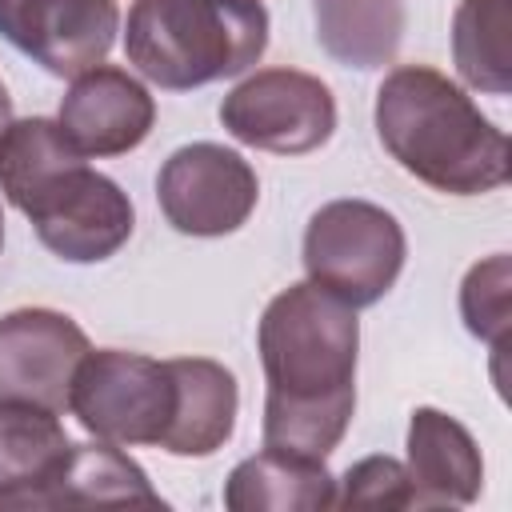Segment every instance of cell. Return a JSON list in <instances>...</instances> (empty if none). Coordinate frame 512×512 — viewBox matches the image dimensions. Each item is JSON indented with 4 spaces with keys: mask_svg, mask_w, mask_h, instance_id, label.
Segmentation results:
<instances>
[{
    "mask_svg": "<svg viewBox=\"0 0 512 512\" xmlns=\"http://www.w3.org/2000/svg\"><path fill=\"white\" fill-rule=\"evenodd\" d=\"M256 348L264 364V444L328 456L356 408V308L312 280L276 292L260 316Z\"/></svg>",
    "mask_w": 512,
    "mask_h": 512,
    "instance_id": "1",
    "label": "cell"
},
{
    "mask_svg": "<svg viewBox=\"0 0 512 512\" xmlns=\"http://www.w3.org/2000/svg\"><path fill=\"white\" fill-rule=\"evenodd\" d=\"M228 512H324L336 508V476L320 456L268 448L240 460L224 480Z\"/></svg>",
    "mask_w": 512,
    "mask_h": 512,
    "instance_id": "13",
    "label": "cell"
},
{
    "mask_svg": "<svg viewBox=\"0 0 512 512\" xmlns=\"http://www.w3.org/2000/svg\"><path fill=\"white\" fill-rule=\"evenodd\" d=\"M0 248H4V212H0Z\"/></svg>",
    "mask_w": 512,
    "mask_h": 512,
    "instance_id": "22",
    "label": "cell"
},
{
    "mask_svg": "<svg viewBox=\"0 0 512 512\" xmlns=\"http://www.w3.org/2000/svg\"><path fill=\"white\" fill-rule=\"evenodd\" d=\"M8 124H12V96H8V88L0 84V136L8 132Z\"/></svg>",
    "mask_w": 512,
    "mask_h": 512,
    "instance_id": "21",
    "label": "cell"
},
{
    "mask_svg": "<svg viewBox=\"0 0 512 512\" xmlns=\"http://www.w3.org/2000/svg\"><path fill=\"white\" fill-rule=\"evenodd\" d=\"M268 48L264 0H132L128 64L164 92H192L248 72Z\"/></svg>",
    "mask_w": 512,
    "mask_h": 512,
    "instance_id": "4",
    "label": "cell"
},
{
    "mask_svg": "<svg viewBox=\"0 0 512 512\" xmlns=\"http://www.w3.org/2000/svg\"><path fill=\"white\" fill-rule=\"evenodd\" d=\"M336 508H412L408 468L392 456H364L336 480Z\"/></svg>",
    "mask_w": 512,
    "mask_h": 512,
    "instance_id": "20",
    "label": "cell"
},
{
    "mask_svg": "<svg viewBox=\"0 0 512 512\" xmlns=\"http://www.w3.org/2000/svg\"><path fill=\"white\" fill-rule=\"evenodd\" d=\"M116 32V0H0V36L52 76L104 64Z\"/></svg>",
    "mask_w": 512,
    "mask_h": 512,
    "instance_id": "9",
    "label": "cell"
},
{
    "mask_svg": "<svg viewBox=\"0 0 512 512\" xmlns=\"http://www.w3.org/2000/svg\"><path fill=\"white\" fill-rule=\"evenodd\" d=\"M376 136L420 184L448 196H484L508 184L512 152L472 96L428 64H400L376 88Z\"/></svg>",
    "mask_w": 512,
    "mask_h": 512,
    "instance_id": "3",
    "label": "cell"
},
{
    "mask_svg": "<svg viewBox=\"0 0 512 512\" xmlns=\"http://www.w3.org/2000/svg\"><path fill=\"white\" fill-rule=\"evenodd\" d=\"M84 504H144L164 508L160 492L148 484V472L120 452V444H72L60 472L44 484L40 508H84Z\"/></svg>",
    "mask_w": 512,
    "mask_h": 512,
    "instance_id": "16",
    "label": "cell"
},
{
    "mask_svg": "<svg viewBox=\"0 0 512 512\" xmlns=\"http://www.w3.org/2000/svg\"><path fill=\"white\" fill-rule=\"evenodd\" d=\"M404 468L412 480V508H464L484 488V460L472 432L432 404H420L408 416Z\"/></svg>",
    "mask_w": 512,
    "mask_h": 512,
    "instance_id": "12",
    "label": "cell"
},
{
    "mask_svg": "<svg viewBox=\"0 0 512 512\" xmlns=\"http://www.w3.org/2000/svg\"><path fill=\"white\" fill-rule=\"evenodd\" d=\"M68 412L108 444H160L176 412L168 360L124 348H88L68 392Z\"/></svg>",
    "mask_w": 512,
    "mask_h": 512,
    "instance_id": "6",
    "label": "cell"
},
{
    "mask_svg": "<svg viewBox=\"0 0 512 512\" xmlns=\"http://www.w3.org/2000/svg\"><path fill=\"white\" fill-rule=\"evenodd\" d=\"M68 448L60 412L0 400V508H40V492L60 472Z\"/></svg>",
    "mask_w": 512,
    "mask_h": 512,
    "instance_id": "14",
    "label": "cell"
},
{
    "mask_svg": "<svg viewBox=\"0 0 512 512\" xmlns=\"http://www.w3.org/2000/svg\"><path fill=\"white\" fill-rule=\"evenodd\" d=\"M84 328L56 308H12L0 316V400L68 408L72 376L88 352Z\"/></svg>",
    "mask_w": 512,
    "mask_h": 512,
    "instance_id": "10",
    "label": "cell"
},
{
    "mask_svg": "<svg viewBox=\"0 0 512 512\" xmlns=\"http://www.w3.org/2000/svg\"><path fill=\"white\" fill-rule=\"evenodd\" d=\"M164 220L184 236H228L248 224L260 200L256 168L224 144L196 140L176 148L156 172Z\"/></svg>",
    "mask_w": 512,
    "mask_h": 512,
    "instance_id": "8",
    "label": "cell"
},
{
    "mask_svg": "<svg viewBox=\"0 0 512 512\" xmlns=\"http://www.w3.org/2000/svg\"><path fill=\"white\" fill-rule=\"evenodd\" d=\"M316 40L344 68H384L408 28L404 0H312Z\"/></svg>",
    "mask_w": 512,
    "mask_h": 512,
    "instance_id": "17",
    "label": "cell"
},
{
    "mask_svg": "<svg viewBox=\"0 0 512 512\" xmlns=\"http://www.w3.org/2000/svg\"><path fill=\"white\" fill-rule=\"evenodd\" d=\"M0 192L28 216L40 244L68 264L116 256L136 228L128 192L88 168L84 152L48 116L12 120L0 136Z\"/></svg>",
    "mask_w": 512,
    "mask_h": 512,
    "instance_id": "2",
    "label": "cell"
},
{
    "mask_svg": "<svg viewBox=\"0 0 512 512\" xmlns=\"http://www.w3.org/2000/svg\"><path fill=\"white\" fill-rule=\"evenodd\" d=\"M452 60L468 88L512 92V0H460L452 12Z\"/></svg>",
    "mask_w": 512,
    "mask_h": 512,
    "instance_id": "18",
    "label": "cell"
},
{
    "mask_svg": "<svg viewBox=\"0 0 512 512\" xmlns=\"http://www.w3.org/2000/svg\"><path fill=\"white\" fill-rule=\"evenodd\" d=\"M168 364L176 376V412L156 448L168 456H212L236 428V376L208 356H180Z\"/></svg>",
    "mask_w": 512,
    "mask_h": 512,
    "instance_id": "15",
    "label": "cell"
},
{
    "mask_svg": "<svg viewBox=\"0 0 512 512\" xmlns=\"http://www.w3.org/2000/svg\"><path fill=\"white\" fill-rule=\"evenodd\" d=\"M300 252L312 284L348 308H368L400 280L408 240L388 208L372 200H328L312 212Z\"/></svg>",
    "mask_w": 512,
    "mask_h": 512,
    "instance_id": "5",
    "label": "cell"
},
{
    "mask_svg": "<svg viewBox=\"0 0 512 512\" xmlns=\"http://www.w3.org/2000/svg\"><path fill=\"white\" fill-rule=\"evenodd\" d=\"M56 124L84 156H124L148 140L156 100L128 68L96 64L72 76Z\"/></svg>",
    "mask_w": 512,
    "mask_h": 512,
    "instance_id": "11",
    "label": "cell"
},
{
    "mask_svg": "<svg viewBox=\"0 0 512 512\" xmlns=\"http://www.w3.org/2000/svg\"><path fill=\"white\" fill-rule=\"evenodd\" d=\"M460 316L476 340L492 344L496 352L504 348L508 320H512V264L504 252L468 268L460 284Z\"/></svg>",
    "mask_w": 512,
    "mask_h": 512,
    "instance_id": "19",
    "label": "cell"
},
{
    "mask_svg": "<svg viewBox=\"0 0 512 512\" xmlns=\"http://www.w3.org/2000/svg\"><path fill=\"white\" fill-rule=\"evenodd\" d=\"M220 124L228 128L232 140L248 148L276 156H304L332 140L336 96L312 72L260 68L220 100Z\"/></svg>",
    "mask_w": 512,
    "mask_h": 512,
    "instance_id": "7",
    "label": "cell"
}]
</instances>
